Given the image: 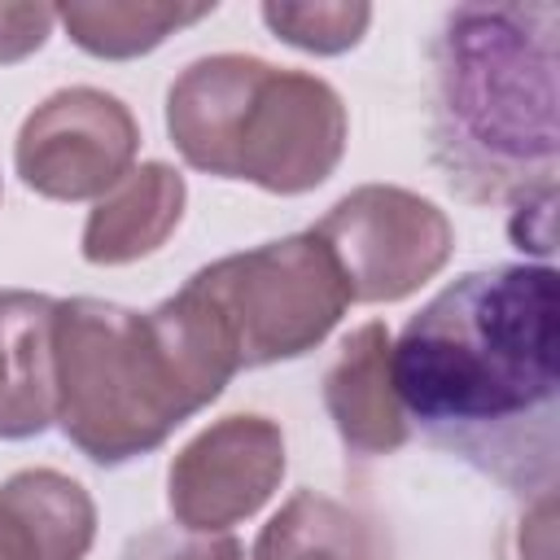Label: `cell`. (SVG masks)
I'll return each instance as SVG.
<instances>
[{"label": "cell", "instance_id": "1", "mask_svg": "<svg viewBox=\"0 0 560 560\" xmlns=\"http://www.w3.org/2000/svg\"><path fill=\"white\" fill-rule=\"evenodd\" d=\"M407 424L512 494L560 468V280L547 262L455 276L389 346Z\"/></svg>", "mask_w": 560, "mask_h": 560}, {"label": "cell", "instance_id": "2", "mask_svg": "<svg viewBox=\"0 0 560 560\" xmlns=\"http://www.w3.org/2000/svg\"><path fill=\"white\" fill-rule=\"evenodd\" d=\"M429 153L472 206L556 197L560 4H455L429 48Z\"/></svg>", "mask_w": 560, "mask_h": 560}, {"label": "cell", "instance_id": "3", "mask_svg": "<svg viewBox=\"0 0 560 560\" xmlns=\"http://www.w3.org/2000/svg\"><path fill=\"white\" fill-rule=\"evenodd\" d=\"M52 354L57 424L101 468L158 451L236 376L223 337L184 289L153 311L57 298Z\"/></svg>", "mask_w": 560, "mask_h": 560}, {"label": "cell", "instance_id": "4", "mask_svg": "<svg viewBox=\"0 0 560 560\" xmlns=\"http://www.w3.org/2000/svg\"><path fill=\"white\" fill-rule=\"evenodd\" d=\"M166 131L192 171L298 197L341 166L350 118L337 88L319 74L280 70L245 52H214L175 74Z\"/></svg>", "mask_w": 560, "mask_h": 560}, {"label": "cell", "instance_id": "5", "mask_svg": "<svg viewBox=\"0 0 560 560\" xmlns=\"http://www.w3.org/2000/svg\"><path fill=\"white\" fill-rule=\"evenodd\" d=\"M223 337L236 372L311 354L346 315V280L315 232L228 254L184 280Z\"/></svg>", "mask_w": 560, "mask_h": 560}, {"label": "cell", "instance_id": "6", "mask_svg": "<svg viewBox=\"0 0 560 560\" xmlns=\"http://www.w3.org/2000/svg\"><path fill=\"white\" fill-rule=\"evenodd\" d=\"M311 232L332 254L350 302L368 306L411 298L455 254L451 219L429 197L398 184L346 192Z\"/></svg>", "mask_w": 560, "mask_h": 560}, {"label": "cell", "instance_id": "7", "mask_svg": "<svg viewBox=\"0 0 560 560\" xmlns=\"http://www.w3.org/2000/svg\"><path fill=\"white\" fill-rule=\"evenodd\" d=\"M140 153L136 114L101 88H61L44 96L13 144L22 184L48 201L105 197Z\"/></svg>", "mask_w": 560, "mask_h": 560}, {"label": "cell", "instance_id": "8", "mask_svg": "<svg viewBox=\"0 0 560 560\" xmlns=\"http://www.w3.org/2000/svg\"><path fill=\"white\" fill-rule=\"evenodd\" d=\"M289 455L276 420L232 411L179 446L166 468V503L175 525L228 534L249 521L284 481Z\"/></svg>", "mask_w": 560, "mask_h": 560}, {"label": "cell", "instance_id": "9", "mask_svg": "<svg viewBox=\"0 0 560 560\" xmlns=\"http://www.w3.org/2000/svg\"><path fill=\"white\" fill-rule=\"evenodd\" d=\"M389 346H394L389 328L381 319H368L341 341L332 368L324 372V411L346 455L359 459L394 455L411 438L407 411L394 389Z\"/></svg>", "mask_w": 560, "mask_h": 560}, {"label": "cell", "instance_id": "10", "mask_svg": "<svg viewBox=\"0 0 560 560\" xmlns=\"http://www.w3.org/2000/svg\"><path fill=\"white\" fill-rule=\"evenodd\" d=\"M57 298L0 289V442L39 438L57 424Z\"/></svg>", "mask_w": 560, "mask_h": 560}, {"label": "cell", "instance_id": "11", "mask_svg": "<svg viewBox=\"0 0 560 560\" xmlns=\"http://www.w3.org/2000/svg\"><path fill=\"white\" fill-rule=\"evenodd\" d=\"M188 201V184L166 162H140L131 166L105 197H96L88 223H83V258L92 267H122L166 245V236L179 228Z\"/></svg>", "mask_w": 560, "mask_h": 560}, {"label": "cell", "instance_id": "12", "mask_svg": "<svg viewBox=\"0 0 560 560\" xmlns=\"http://www.w3.org/2000/svg\"><path fill=\"white\" fill-rule=\"evenodd\" d=\"M254 560H394V547L368 508L298 490L258 529Z\"/></svg>", "mask_w": 560, "mask_h": 560}, {"label": "cell", "instance_id": "13", "mask_svg": "<svg viewBox=\"0 0 560 560\" xmlns=\"http://www.w3.org/2000/svg\"><path fill=\"white\" fill-rule=\"evenodd\" d=\"M0 508L35 538L39 560H88L96 542L92 494L57 468H22L0 481Z\"/></svg>", "mask_w": 560, "mask_h": 560}, {"label": "cell", "instance_id": "14", "mask_svg": "<svg viewBox=\"0 0 560 560\" xmlns=\"http://www.w3.org/2000/svg\"><path fill=\"white\" fill-rule=\"evenodd\" d=\"M214 13L210 4H153V0H79L57 4V22L66 26L70 44L101 61H131L153 52L179 26H192Z\"/></svg>", "mask_w": 560, "mask_h": 560}, {"label": "cell", "instance_id": "15", "mask_svg": "<svg viewBox=\"0 0 560 560\" xmlns=\"http://www.w3.org/2000/svg\"><path fill=\"white\" fill-rule=\"evenodd\" d=\"M258 13L276 39H284L302 52H315V57L350 52L368 35V22H372V4H359V0L354 4L350 0H315V4L267 0Z\"/></svg>", "mask_w": 560, "mask_h": 560}, {"label": "cell", "instance_id": "16", "mask_svg": "<svg viewBox=\"0 0 560 560\" xmlns=\"http://www.w3.org/2000/svg\"><path fill=\"white\" fill-rule=\"evenodd\" d=\"M118 560H245L241 538L228 534H201L184 525H153L136 538H127Z\"/></svg>", "mask_w": 560, "mask_h": 560}, {"label": "cell", "instance_id": "17", "mask_svg": "<svg viewBox=\"0 0 560 560\" xmlns=\"http://www.w3.org/2000/svg\"><path fill=\"white\" fill-rule=\"evenodd\" d=\"M52 26H57V4H0V66L39 52Z\"/></svg>", "mask_w": 560, "mask_h": 560}, {"label": "cell", "instance_id": "18", "mask_svg": "<svg viewBox=\"0 0 560 560\" xmlns=\"http://www.w3.org/2000/svg\"><path fill=\"white\" fill-rule=\"evenodd\" d=\"M0 560H39L35 538L22 529V521L13 512L0 508Z\"/></svg>", "mask_w": 560, "mask_h": 560}]
</instances>
